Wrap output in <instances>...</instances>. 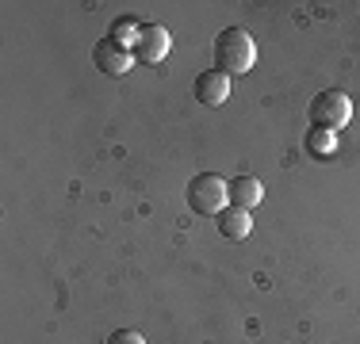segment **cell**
<instances>
[{"instance_id": "6da1fadb", "label": "cell", "mask_w": 360, "mask_h": 344, "mask_svg": "<svg viewBox=\"0 0 360 344\" xmlns=\"http://www.w3.org/2000/svg\"><path fill=\"white\" fill-rule=\"evenodd\" d=\"M253 62H257V46H253L250 31H242V27L219 31V39H215V69L219 73H226V77L250 73Z\"/></svg>"}, {"instance_id": "7a4b0ae2", "label": "cell", "mask_w": 360, "mask_h": 344, "mask_svg": "<svg viewBox=\"0 0 360 344\" xmlns=\"http://www.w3.org/2000/svg\"><path fill=\"white\" fill-rule=\"evenodd\" d=\"M307 119H311L314 131L338 134L341 126H349V119H353V100H349V92H341V88H326L311 100Z\"/></svg>"}, {"instance_id": "3957f363", "label": "cell", "mask_w": 360, "mask_h": 344, "mask_svg": "<svg viewBox=\"0 0 360 344\" xmlns=\"http://www.w3.org/2000/svg\"><path fill=\"white\" fill-rule=\"evenodd\" d=\"M184 199H188V211L207 218V214H219L222 206H230V195H226V180L215 176V172H195L184 187Z\"/></svg>"}, {"instance_id": "277c9868", "label": "cell", "mask_w": 360, "mask_h": 344, "mask_svg": "<svg viewBox=\"0 0 360 344\" xmlns=\"http://www.w3.org/2000/svg\"><path fill=\"white\" fill-rule=\"evenodd\" d=\"M169 46H173V39H169V31L161 27V23H142V34L131 46V54H134V62L158 65V62H165Z\"/></svg>"}, {"instance_id": "5b68a950", "label": "cell", "mask_w": 360, "mask_h": 344, "mask_svg": "<svg viewBox=\"0 0 360 344\" xmlns=\"http://www.w3.org/2000/svg\"><path fill=\"white\" fill-rule=\"evenodd\" d=\"M92 65L104 77H123L127 69L134 65V54L127 46H119L115 39H100L96 46H92Z\"/></svg>"}, {"instance_id": "8992f818", "label": "cell", "mask_w": 360, "mask_h": 344, "mask_svg": "<svg viewBox=\"0 0 360 344\" xmlns=\"http://www.w3.org/2000/svg\"><path fill=\"white\" fill-rule=\"evenodd\" d=\"M192 92L203 107H219V103H226V96H230V77L219 73V69H203V73L195 77Z\"/></svg>"}, {"instance_id": "52a82bcc", "label": "cell", "mask_w": 360, "mask_h": 344, "mask_svg": "<svg viewBox=\"0 0 360 344\" xmlns=\"http://www.w3.org/2000/svg\"><path fill=\"white\" fill-rule=\"evenodd\" d=\"M226 195H230V206H242V211H253L257 203L264 199V184L257 176H234L226 180Z\"/></svg>"}, {"instance_id": "ba28073f", "label": "cell", "mask_w": 360, "mask_h": 344, "mask_svg": "<svg viewBox=\"0 0 360 344\" xmlns=\"http://www.w3.org/2000/svg\"><path fill=\"white\" fill-rule=\"evenodd\" d=\"M215 222H219V234L226 241H242V237H250V230H253L250 211H242V206H222L215 214Z\"/></svg>"}, {"instance_id": "9c48e42d", "label": "cell", "mask_w": 360, "mask_h": 344, "mask_svg": "<svg viewBox=\"0 0 360 344\" xmlns=\"http://www.w3.org/2000/svg\"><path fill=\"white\" fill-rule=\"evenodd\" d=\"M303 150L311 153V157H319V161H330V153L338 150V134H330V131H307L303 138Z\"/></svg>"}, {"instance_id": "30bf717a", "label": "cell", "mask_w": 360, "mask_h": 344, "mask_svg": "<svg viewBox=\"0 0 360 344\" xmlns=\"http://www.w3.org/2000/svg\"><path fill=\"white\" fill-rule=\"evenodd\" d=\"M139 34H142V23H139V20H131V15H123V20H115V23H111L108 39H115L119 46H127V50H131L134 42H139Z\"/></svg>"}, {"instance_id": "8fae6325", "label": "cell", "mask_w": 360, "mask_h": 344, "mask_svg": "<svg viewBox=\"0 0 360 344\" xmlns=\"http://www.w3.org/2000/svg\"><path fill=\"white\" fill-rule=\"evenodd\" d=\"M108 344H146V337H142L139 329H115L108 337Z\"/></svg>"}]
</instances>
